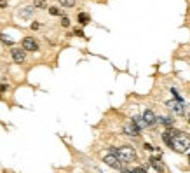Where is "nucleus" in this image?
Listing matches in <instances>:
<instances>
[{
  "label": "nucleus",
  "instance_id": "18",
  "mask_svg": "<svg viewBox=\"0 0 190 173\" xmlns=\"http://www.w3.org/2000/svg\"><path fill=\"white\" fill-rule=\"evenodd\" d=\"M171 93H173V96H174V100H176V101H183V100H181V96L178 95V91H176L174 88L171 89Z\"/></svg>",
  "mask_w": 190,
  "mask_h": 173
},
{
  "label": "nucleus",
  "instance_id": "14",
  "mask_svg": "<svg viewBox=\"0 0 190 173\" xmlns=\"http://www.w3.org/2000/svg\"><path fill=\"white\" fill-rule=\"evenodd\" d=\"M59 4H61L63 7L70 9V7H73V5H75V0H59Z\"/></svg>",
  "mask_w": 190,
  "mask_h": 173
},
{
  "label": "nucleus",
  "instance_id": "15",
  "mask_svg": "<svg viewBox=\"0 0 190 173\" xmlns=\"http://www.w3.org/2000/svg\"><path fill=\"white\" fill-rule=\"evenodd\" d=\"M33 7H37V9H45L47 4H45V0H35V2H33Z\"/></svg>",
  "mask_w": 190,
  "mask_h": 173
},
{
  "label": "nucleus",
  "instance_id": "1",
  "mask_svg": "<svg viewBox=\"0 0 190 173\" xmlns=\"http://www.w3.org/2000/svg\"><path fill=\"white\" fill-rule=\"evenodd\" d=\"M162 140L171 147L173 151H176V152H189L190 136L185 135L183 131H180V130L169 128L166 133H162Z\"/></svg>",
  "mask_w": 190,
  "mask_h": 173
},
{
  "label": "nucleus",
  "instance_id": "22",
  "mask_svg": "<svg viewBox=\"0 0 190 173\" xmlns=\"http://www.w3.org/2000/svg\"><path fill=\"white\" fill-rule=\"evenodd\" d=\"M5 89H7V86H5V84H0V93H4Z\"/></svg>",
  "mask_w": 190,
  "mask_h": 173
},
{
  "label": "nucleus",
  "instance_id": "16",
  "mask_svg": "<svg viewBox=\"0 0 190 173\" xmlns=\"http://www.w3.org/2000/svg\"><path fill=\"white\" fill-rule=\"evenodd\" d=\"M0 40H2L4 44H9V46H12V44H14V40H12V38L5 37V35H0Z\"/></svg>",
  "mask_w": 190,
  "mask_h": 173
},
{
  "label": "nucleus",
  "instance_id": "25",
  "mask_svg": "<svg viewBox=\"0 0 190 173\" xmlns=\"http://www.w3.org/2000/svg\"><path fill=\"white\" fill-rule=\"evenodd\" d=\"M0 7H7V4H5L4 0H0Z\"/></svg>",
  "mask_w": 190,
  "mask_h": 173
},
{
  "label": "nucleus",
  "instance_id": "9",
  "mask_svg": "<svg viewBox=\"0 0 190 173\" xmlns=\"http://www.w3.org/2000/svg\"><path fill=\"white\" fill-rule=\"evenodd\" d=\"M105 163H107L108 166H112V168H120V164H122V163L117 159V156H115V154H112V152L105 156Z\"/></svg>",
  "mask_w": 190,
  "mask_h": 173
},
{
  "label": "nucleus",
  "instance_id": "17",
  "mask_svg": "<svg viewBox=\"0 0 190 173\" xmlns=\"http://www.w3.org/2000/svg\"><path fill=\"white\" fill-rule=\"evenodd\" d=\"M49 12H51L53 16H59V14H61V11H59L58 7H49Z\"/></svg>",
  "mask_w": 190,
  "mask_h": 173
},
{
  "label": "nucleus",
  "instance_id": "7",
  "mask_svg": "<svg viewBox=\"0 0 190 173\" xmlns=\"http://www.w3.org/2000/svg\"><path fill=\"white\" fill-rule=\"evenodd\" d=\"M148 163H150V166H152L157 173H162V172H164V164H162V159H160V157L152 156V157L148 159Z\"/></svg>",
  "mask_w": 190,
  "mask_h": 173
},
{
  "label": "nucleus",
  "instance_id": "12",
  "mask_svg": "<svg viewBox=\"0 0 190 173\" xmlns=\"http://www.w3.org/2000/svg\"><path fill=\"white\" fill-rule=\"evenodd\" d=\"M89 21H91L89 14H86V12H80V14H78V23H80V25H87Z\"/></svg>",
  "mask_w": 190,
  "mask_h": 173
},
{
  "label": "nucleus",
  "instance_id": "5",
  "mask_svg": "<svg viewBox=\"0 0 190 173\" xmlns=\"http://www.w3.org/2000/svg\"><path fill=\"white\" fill-rule=\"evenodd\" d=\"M141 119H143V122H145L147 128H150V126H153L157 122V117H155V114H153L152 110H145L143 115H141Z\"/></svg>",
  "mask_w": 190,
  "mask_h": 173
},
{
  "label": "nucleus",
  "instance_id": "8",
  "mask_svg": "<svg viewBox=\"0 0 190 173\" xmlns=\"http://www.w3.org/2000/svg\"><path fill=\"white\" fill-rule=\"evenodd\" d=\"M140 131H141V130L134 124L133 121H131V122H127V124L124 126V133L129 135V136H138V135H140Z\"/></svg>",
  "mask_w": 190,
  "mask_h": 173
},
{
  "label": "nucleus",
  "instance_id": "19",
  "mask_svg": "<svg viewBox=\"0 0 190 173\" xmlns=\"http://www.w3.org/2000/svg\"><path fill=\"white\" fill-rule=\"evenodd\" d=\"M61 26L68 28V26H70V19H68V18H63V19H61Z\"/></svg>",
  "mask_w": 190,
  "mask_h": 173
},
{
  "label": "nucleus",
  "instance_id": "23",
  "mask_svg": "<svg viewBox=\"0 0 190 173\" xmlns=\"http://www.w3.org/2000/svg\"><path fill=\"white\" fill-rule=\"evenodd\" d=\"M145 149H147V151H152L153 147H152V145H150V143H145Z\"/></svg>",
  "mask_w": 190,
  "mask_h": 173
},
{
  "label": "nucleus",
  "instance_id": "20",
  "mask_svg": "<svg viewBox=\"0 0 190 173\" xmlns=\"http://www.w3.org/2000/svg\"><path fill=\"white\" fill-rule=\"evenodd\" d=\"M133 173H147V170L145 168H134Z\"/></svg>",
  "mask_w": 190,
  "mask_h": 173
},
{
  "label": "nucleus",
  "instance_id": "11",
  "mask_svg": "<svg viewBox=\"0 0 190 173\" xmlns=\"http://www.w3.org/2000/svg\"><path fill=\"white\" fill-rule=\"evenodd\" d=\"M32 12H33V7H24L23 11H19V16L21 18H30Z\"/></svg>",
  "mask_w": 190,
  "mask_h": 173
},
{
  "label": "nucleus",
  "instance_id": "26",
  "mask_svg": "<svg viewBox=\"0 0 190 173\" xmlns=\"http://www.w3.org/2000/svg\"><path fill=\"white\" fill-rule=\"evenodd\" d=\"M122 173H133V172H122Z\"/></svg>",
  "mask_w": 190,
  "mask_h": 173
},
{
  "label": "nucleus",
  "instance_id": "4",
  "mask_svg": "<svg viewBox=\"0 0 190 173\" xmlns=\"http://www.w3.org/2000/svg\"><path fill=\"white\" fill-rule=\"evenodd\" d=\"M23 49L24 51H38V44L33 37H24L23 38Z\"/></svg>",
  "mask_w": 190,
  "mask_h": 173
},
{
  "label": "nucleus",
  "instance_id": "3",
  "mask_svg": "<svg viewBox=\"0 0 190 173\" xmlns=\"http://www.w3.org/2000/svg\"><path fill=\"white\" fill-rule=\"evenodd\" d=\"M166 107L171 110L174 115H181L185 112V107H183V101H176V100H171V101H168L166 103Z\"/></svg>",
  "mask_w": 190,
  "mask_h": 173
},
{
  "label": "nucleus",
  "instance_id": "24",
  "mask_svg": "<svg viewBox=\"0 0 190 173\" xmlns=\"http://www.w3.org/2000/svg\"><path fill=\"white\" fill-rule=\"evenodd\" d=\"M38 26H40V25H38V23H32V28H33V30H37Z\"/></svg>",
  "mask_w": 190,
  "mask_h": 173
},
{
  "label": "nucleus",
  "instance_id": "10",
  "mask_svg": "<svg viewBox=\"0 0 190 173\" xmlns=\"http://www.w3.org/2000/svg\"><path fill=\"white\" fill-rule=\"evenodd\" d=\"M157 122H160V124H164V126H173L174 124V119H171V117H157Z\"/></svg>",
  "mask_w": 190,
  "mask_h": 173
},
{
  "label": "nucleus",
  "instance_id": "21",
  "mask_svg": "<svg viewBox=\"0 0 190 173\" xmlns=\"http://www.w3.org/2000/svg\"><path fill=\"white\" fill-rule=\"evenodd\" d=\"M73 33H75L77 37H84V32H82V30H75Z\"/></svg>",
  "mask_w": 190,
  "mask_h": 173
},
{
  "label": "nucleus",
  "instance_id": "6",
  "mask_svg": "<svg viewBox=\"0 0 190 173\" xmlns=\"http://www.w3.org/2000/svg\"><path fill=\"white\" fill-rule=\"evenodd\" d=\"M11 56H12V59H14L16 63H24V59H26V53H24V49H18V47H14V49H11Z\"/></svg>",
  "mask_w": 190,
  "mask_h": 173
},
{
  "label": "nucleus",
  "instance_id": "2",
  "mask_svg": "<svg viewBox=\"0 0 190 173\" xmlns=\"http://www.w3.org/2000/svg\"><path fill=\"white\" fill-rule=\"evenodd\" d=\"M110 152L115 154L120 163H131V161L136 159V151L133 147H129V145H124V147H119V149H112Z\"/></svg>",
  "mask_w": 190,
  "mask_h": 173
},
{
  "label": "nucleus",
  "instance_id": "13",
  "mask_svg": "<svg viewBox=\"0 0 190 173\" xmlns=\"http://www.w3.org/2000/svg\"><path fill=\"white\" fill-rule=\"evenodd\" d=\"M133 122L138 126V128H140V130H141V128H147V126H145V122H143V119H141L140 115H134V117H133Z\"/></svg>",
  "mask_w": 190,
  "mask_h": 173
}]
</instances>
